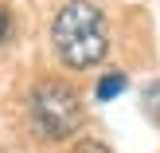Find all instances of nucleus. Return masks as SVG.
<instances>
[{
	"instance_id": "1",
	"label": "nucleus",
	"mask_w": 160,
	"mask_h": 153,
	"mask_svg": "<svg viewBox=\"0 0 160 153\" xmlns=\"http://www.w3.org/2000/svg\"><path fill=\"white\" fill-rule=\"evenodd\" d=\"M55 59L67 71H94L109 55V24L94 0H70L55 12L51 24Z\"/></svg>"
},
{
	"instance_id": "5",
	"label": "nucleus",
	"mask_w": 160,
	"mask_h": 153,
	"mask_svg": "<svg viewBox=\"0 0 160 153\" xmlns=\"http://www.w3.org/2000/svg\"><path fill=\"white\" fill-rule=\"evenodd\" d=\"M74 153H109V145H102V141H90V138H86V141H78V145H74Z\"/></svg>"
},
{
	"instance_id": "4",
	"label": "nucleus",
	"mask_w": 160,
	"mask_h": 153,
	"mask_svg": "<svg viewBox=\"0 0 160 153\" xmlns=\"http://www.w3.org/2000/svg\"><path fill=\"white\" fill-rule=\"evenodd\" d=\"M141 106H145V114L160 126V79H156V83H148L145 90H141Z\"/></svg>"
},
{
	"instance_id": "2",
	"label": "nucleus",
	"mask_w": 160,
	"mask_h": 153,
	"mask_svg": "<svg viewBox=\"0 0 160 153\" xmlns=\"http://www.w3.org/2000/svg\"><path fill=\"white\" fill-rule=\"evenodd\" d=\"M28 106H31V122H35V130L43 134V138H51V141H62V138H70V134H78L82 122H86L82 98L74 94V86L59 83V79H43V83H35Z\"/></svg>"
},
{
	"instance_id": "3",
	"label": "nucleus",
	"mask_w": 160,
	"mask_h": 153,
	"mask_svg": "<svg viewBox=\"0 0 160 153\" xmlns=\"http://www.w3.org/2000/svg\"><path fill=\"white\" fill-rule=\"evenodd\" d=\"M125 86H129V79H125L121 71H113V75H102V79H98V90H94V94H98L102 102H109V98H117Z\"/></svg>"
},
{
	"instance_id": "6",
	"label": "nucleus",
	"mask_w": 160,
	"mask_h": 153,
	"mask_svg": "<svg viewBox=\"0 0 160 153\" xmlns=\"http://www.w3.org/2000/svg\"><path fill=\"white\" fill-rule=\"evenodd\" d=\"M8 36H12V12H8L4 4H0V43H4Z\"/></svg>"
}]
</instances>
